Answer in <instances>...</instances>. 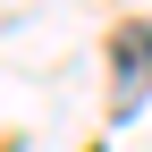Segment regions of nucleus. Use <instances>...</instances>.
<instances>
[{
    "label": "nucleus",
    "instance_id": "f257e3e1",
    "mask_svg": "<svg viewBox=\"0 0 152 152\" xmlns=\"http://www.w3.org/2000/svg\"><path fill=\"white\" fill-rule=\"evenodd\" d=\"M118 68H127V93H135V76L152 68V26H127L118 34Z\"/></svg>",
    "mask_w": 152,
    "mask_h": 152
}]
</instances>
